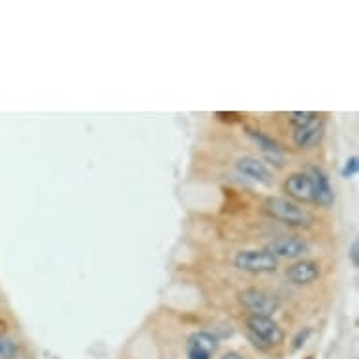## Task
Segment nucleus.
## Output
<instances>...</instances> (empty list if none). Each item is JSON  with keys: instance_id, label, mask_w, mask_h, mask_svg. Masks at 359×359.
Segmentation results:
<instances>
[{"instance_id": "f257e3e1", "label": "nucleus", "mask_w": 359, "mask_h": 359, "mask_svg": "<svg viewBox=\"0 0 359 359\" xmlns=\"http://www.w3.org/2000/svg\"><path fill=\"white\" fill-rule=\"evenodd\" d=\"M264 209L271 218L294 228H309L312 224L311 212L286 198H267Z\"/></svg>"}, {"instance_id": "f03ea898", "label": "nucleus", "mask_w": 359, "mask_h": 359, "mask_svg": "<svg viewBox=\"0 0 359 359\" xmlns=\"http://www.w3.org/2000/svg\"><path fill=\"white\" fill-rule=\"evenodd\" d=\"M248 335L254 341V344L259 348H273L284 342L283 327L273 320V316H256L250 314L247 320Z\"/></svg>"}, {"instance_id": "7ed1b4c3", "label": "nucleus", "mask_w": 359, "mask_h": 359, "mask_svg": "<svg viewBox=\"0 0 359 359\" xmlns=\"http://www.w3.org/2000/svg\"><path fill=\"white\" fill-rule=\"evenodd\" d=\"M233 264H236L237 269H241L245 273H254V275L275 273L278 269V259L271 252L258 250V248L237 252Z\"/></svg>"}, {"instance_id": "20e7f679", "label": "nucleus", "mask_w": 359, "mask_h": 359, "mask_svg": "<svg viewBox=\"0 0 359 359\" xmlns=\"http://www.w3.org/2000/svg\"><path fill=\"white\" fill-rule=\"evenodd\" d=\"M239 301H241V305L247 311H250L256 316H273L278 311V306H280L275 295L258 288L243 290L241 294H239Z\"/></svg>"}, {"instance_id": "39448f33", "label": "nucleus", "mask_w": 359, "mask_h": 359, "mask_svg": "<svg viewBox=\"0 0 359 359\" xmlns=\"http://www.w3.org/2000/svg\"><path fill=\"white\" fill-rule=\"evenodd\" d=\"M306 175L311 177L312 181V201L318 203L320 207H331L335 201V190L331 184L330 177L325 175L324 170H320L316 165H312L306 171Z\"/></svg>"}, {"instance_id": "423d86ee", "label": "nucleus", "mask_w": 359, "mask_h": 359, "mask_svg": "<svg viewBox=\"0 0 359 359\" xmlns=\"http://www.w3.org/2000/svg\"><path fill=\"white\" fill-rule=\"evenodd\" d=\"M267 252H271L275 258H288V259H297L303 258L311 247H309V243L305 239H301V237H277V239H273L267 248H265Z\"/></svg>"}, {"instance_id": "0eeeda50", "label": "nucleus", "mask_w": 359, "mask_h": 359, "mask_svg": "<svg viewBox=\"0 0 359 359\" xmlns=\"http://www.w3.org/2000/svg\"><path fill=\"white\" fill-rule=\"evenodd\" d=\"M218 350V337L211 331H196L187 342V358L189 359H211Z\"/></svg>"}, {"instance_id": "6e6552de", "label": "nucleus", "mask_w": 359, "mask_h": 359, "mask_svg": "<svg viewBox=\"0 0 359 359\" xmlns=\"http://www.w3.org/2000/svg\"><path fill=\"white\" fill-rule=\"evenodd\" d=\"M322 275L318 262L312 259H299L286 269V278L295 286H303V284H311L318 280Z\"/></svg>"}, {"instance_id": "1a4fd4ad", "label": "nucleus", "mask_w": 359, "mask_h": 359, "mask_svg": "<svg viewBox=\"0 0 359 359\" xmlns=\"http://www.w3.org/2000/svg\"><path fill=\"white\" fill-rule=\"evenodd\" d=\"M237 170H239V173L252 179V181H258V183L271 184L273 181V171L265 165V162L254 158V156H245V158L237 160Z\"/></svg>"}, {"instance_id": "9d476101", "label": "nucleus", "mask_w": 359, "mask_h": 359, "mask_svg": "<svg viewBox=\"0 0 359 359\" xmlns=\"http://www.w3.org/2000/svg\"><path fill=\"white\" fill-rule=\"evenodd\" d=\"M322 136H324V121L316 117L314 121L305 124V126L295 128L294 143L299 149H311L314 145H318Z\"/></svg>"}, {"instance_id": "9b49d317", "label": "nucleus", "mask_w": 359, "mask_h": 359, "mask_svg": "<svg viewBox=\"0 0 359 359\" xmlns=\"http://www.w3.org/2000/svg\"><path fill=\"white\" fill-rule=\"evenodd\" d=\"M284 190L288 192L290 198H294L297 201H303V203H309L312 201V181L311 177L306 175V171L303 173H294L286 179L284 183Z\"/></svg>"}, {"instance_id": "f8f14e48", "label": "nucleus", "mask_w": 359, "mask_h": 359, "mask_svg": "<svg viewBox=\"0 0 359 359\" xmlns=\"http://www.w3.org/2000/svg\"><path fill=\"white\" fill-rule=\"evenodd\" d=\"M247 136L252 140L256 145H258L262 151H264L267 156L271 160H275L278 165L284 164V154H283V147L278 145L271 136H267L265 132L262 130H256V128H247Z\"/></svg>"}, {"instance_id": "ddd939ff", "label": "nucleus", "mask_w": 359, "mask_h": 359, "mask_svg": "<svg viewBox=\"0 0 359 359\" xmlns=\"http://www.w3.org/2000/svg\"><path fill=\"white\" fill-rule=\"evenodd\" d=\"M19 358V346L12 339L0 337V359H18Z\"/></svg>"}, {"instance_id": "4468645a", "label": "nucleus", "mask_w": 359, "mask_h": 359, "mask_svg": "<svg viewBox=\"0 0 359 359\" xmlns=\"http://www.w3.org/2000/svg\"><path fill=\"white\" fill-rule=\"evenodd\" d=\"M316 117H318V115L314 111H292L288 115V121L294 124L295 128H299V126H305V124H309Z\"/></svg>"}, {"instance_id": "2eb2a0df", "label": "nucleus", "mask_w": 359, "mask_h": 359, "mask_svg": "<svg viewBox=\"0 0 359 359\" xmlns=\"http://www.w3.org/2000/svg\"><path fill=\"white\" fill-rule=\"evenodd\" d=\"M358 156H352L350 160H346V164H344V168H342V175L344 177H353L355 173H358Z\"/></svg>"}, {"instance_id": "dca6fc26", "label": "nucleus", "mask_w": 359, "mask_h": 359, "mask_svg": "<svg viewBox=\"0 0 359 359\" xmlns=\"http://www.w3.org/2000/svg\"><path fill=\"white\" fill-rule=\"evenodd\" d=\"M350 262H352L353 267H359V243L353 241L352 247H350Z\"/></svg>"}, {"instance_id": "f3484780", "label": "nucleus", "mask_w": 359, "mask_h": 359, "mask_svg": "<svg viewBox=\"0 0 359 359\" xmlns=\"http://www.w3.org/2000/svg\"><path fill=\"white\" fill-rule=\"evenodd\" d=\"M220 359H243V355L237 352H228V353H224Z\"/></svg>"}, {"instance_id": "a211bd4d", "label": "nucleus", "mask_w": 359, "mask_h": 359, "mask_svg": "<svg viewBox=\"0 0 359 359\" xmlns=\"http://www.w3.org/2000/svg\"><path fill=\"white\" fill-rule=\"evenodd\" d=\"M0 324H2V320H0Z\"/></svg>"}]
</instances>
